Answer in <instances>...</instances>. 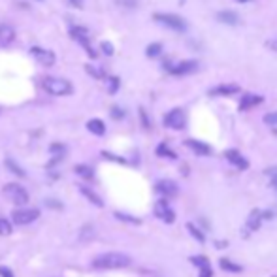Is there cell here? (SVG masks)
<instances>
[{"label": "cell", "mask_w": 277, "mask_h": 277, "mask_svg": "<svg viewBox=\"0 0 277 277\" xmlns=\"http://www.w3.org/2000/svg\"><path fill=\"white\" fill-rule=\"evenodd\" d=\"M132 259L124 253H104L92 260V268L96 270H121L130 266Z\"/></svg>", "instance_id": "obj_1"}, {"label": "cell", "mask_w": 277, "mask_h": 277, "mask_svg": "<svg viewBox=\"0 0 277 277\" xmlns=\"http://www.w3.org/2000/svg\"><path fill=\"white\" fill-rule=\"evenodd\" d=\"M43 89L53 94V96H66V94H72V83L68 80H62V78H45L43 80Z\"/></svg>", "instance_id": "obj_2"}, {"label": "cell", "mask_w": 277, "mask_h": 277, "mask_svg": "<svg viewBox=\"0 0 277 277\" xmlns=\"http://www.w3.org/2000/svg\"><path fill=\"white\" fill-rule=\"evenodd\" d=\"M153 19L160 25H164L166 29L170 31H175V32H185L187 31V21L183 17H179V15H173V13H155Z\"/></svg>", "instance_id": "obj_3"}, {"label": "cell", "mask_w": 277, "mask_h": 277, "mask_svg": "<svg viewBox=\"0 0 277 277\" xmlns=\"http://www.w3.org/2000/svg\"><path fill=\"white\" fill-rule=\"evenodd\" d=\"M2 194L12 204H17V206H25V204L29 202V192L17 183H8L6 187L2 189Z\"/></svg>", "instance_id": "obj_4"}, {"label": "cell", "mask_w": 277, "mask_h": 277, "mask_svg": "<svg viewBox=\"0 0 277 277\" xmlns=\"http://www.w3.org/2000/svg\"><path fill=\"white\" fill-rule=\"evenodd\" d=\"M70 34H72V38H74L75 42H80V45L91 55V59H96V51L92 49L91 42H89V32H87L85 29H81V27H72V29H70Z\"/></svg>", "instance_id": "obj_5"}, {"label": "cell", "mask_w": 277, "mask_h": 277, "mask_svg": "<svg viewBox=\"0 0 277 277\" xmlns=\"http://www.w3.org/2000/svg\"><path fill=\"white\" fill-rule=\"evenodd\" d=\"M164 124H166L168 129H175V130L185 129V124H187V117H185L183 110L175 108V110L168 111L166 117H164Z\"/></svg>", "instance_id": "obj_6"}, {"label": "cell", "mask_w": 277, "mask_h": 277, "mask_svg": "<svg viewBox=\"0 0 277 277\" xmlns=\"http://www.w3.org/2000/svg\"><path fill=\"white\" fill-rule=\"evenodd\" d=\"M40 217L38 210H15L12 213V219L15 224H31L32 221H36Z\"/></svg>", "instance_id": "obj_7"}, {"label": "cell", "mask_w": 277, "mask_h": 277, "mask_svg": "<svg viewBox=\"0 0 277 277\" xmlns=\"http://www.w3.org/2000/svg\"><path fill=\"white\" fill-rule=\"evenodd\" d=\"M155 211H157V215H159L164 222H173V219H175L172 208L168 206L166 200H159L157 206H155Z\"/></svg>", "instance_id": "obj_8"}, {"label": "cell", "mask_w": 277, "mask_h": 277, "mask_svg": "<svg viewBox=\"0 0 277 277\" xmlns=\"http://www.w3.org/2000/svg\"><path fill=\"white\" fill-rule=\"evenodd\" d=\"M31 53L38 59V62H42L43 66H53L55 62V53L47 49H40V47H32Z\"/></svg>", "instance_id": "obj_9"}, {"label": "cell", "mask_w": 277, "mask_h": 277, "mask_svg": "<svg viewBox=\"0 0 277 277\" xmlns=\"http://www.w3.org/2000/svg\"><path fill=\"white\" fill-rule=\"evenodd\" d=\"M196 68H198L196 61H183V62H179V64H175V66L170 68V72H172L173 75H185V74H192Z\"/></svg>", "instance_id": "obj_10"}, {"label": "cell", "mask_w": 277, "mask_h": 277, "mask_svg": "<svg viewBox=\"0 0 277 277\" xmlns=\"http://www.w3.org/2000/svg\"><path fill=\"white\" fill-rule=\"evenodd\" d=\"M157 191L160 194H164V196H173L178 192V185L173 183V181H170V179H162V181L157 183Z\"/></svg>", "instance_id": "obj_11"}, {"label": "cell", "mask_w": 277, "mask_h": 277, "mask_svg": "<svg viewBox=\"0 0 277 277\" xmlns=\"http://www.w3.org/2000/svg\"><path fill=\"white\" fill-rule=\"evenodd\" d=\"M13 38H15V31H13V27L0 25V47H4V45H8V43H12Z\"/></svg>", "instance_id": "obj_12"}, {"label": "cell", "mask_w": 277, "mask_h": 277, "mask_svg": "<svg viewBox=\"0 0 277 277\" xmlns=\"http://www.w3.org/2000/svg\"><path fill=\"white\" fill-rule=\"evenodd\" d=\"M226 159L234 164V166H238L240 170H247V166H249V162H247L243 157H241L238 151H234V149H230V151H226Z\"/></svg>", "instance_id": "obj_13"}, {"label": "cell", "mask_w": 277, "mask_h": 277, "mask_svg": "<svg viewBox=\"0 0 277 277\" xmlns=\"http://www.w3.org/2000/svg\"><path fill=\"white\" fill-rule=\"evenodd\" d=\"M185 145H187L189 149H192V151H194L196 155H202V157H204V155H210L211 153L210 145H206V143L198 142V140H187V142H185Z\"/></svg>", "instance_id": "obj_14"}, {"label": "cell", "mask_w": 277, "mask_h": 277, "mask_svg": "<svg viewBox=\"0 0 277 277\" xmlns=\"http://www.w3.org/2000/svg\"><path fill=\"white\" fill-rule=\"evenodd\" d=\"M260 102H262V96H259V94H245L243 98H241L240 102V110H249V108H255V106H259Z\"/></svg>", "instance_id": "obj_15"}, {"label": "cell", "mask_w": 277, "mask_h": 277, "mask_svg": "<svg viewBox=\"0 0 277 277\" xmlns=\"http://www.w3.org/2000/svg\"><path fill=\"white\" fill-rule=\"evenodd\" d=\"M262 219H264V215H262V213H260L259 210H253V211H251V217H249V221H247V228H249L251 232L259 230V228H260V222H262Z\"/></svg>", "instance_id": "obj_16"}, {"label": "cell", "mask_w": 277, "mask_h": 277, "mask_svg": "<svg viewBox=\"0 0 277 277\" xmlns=\"http://www.w3.org/2000/svg\"><path fill=\"white\" fill-rule=\"evenodd\" d=\"M87 129H89V132H92V134H96V136H104L106 132V127L100 119H91V121L87 123Z\"/></svg>", "instance_id": "obj_17"}, {"label": "cell", "mask_w": 277, "mask_h": 277, "mask_svg": "<svg viewBox=\"0 0 277 277\" xmlns=\"http://www.w3.org/2000/svg\"><path fill=\"white\" fill-rule=\"evenodd\" d=\"M238 91H240V87L238 85H219L211 91V94H222V96H228V94H236Z\"/></svg>", "instance_id": "obj_18"}, {"label": "cell", "mask_w": 277, "mask_h": 277, "mask_svg": "<svg viewBox=\"0 0 277 277\" xmlns=\"http://www.w3.org/2000/svg\"><path fill=\"white\" fill-rule=\"evenodd\" d=\"M217 19H219V21H222V23H226V25H236V23L240 21L234 12H228V10H224V12L219 13V15H217Z\"/></svg>", "instance_id": "obj_19"}, {"label": "cell", "mask_w": 277, "mask_h": 277, "mask_svg": "<svg viewBox=\"0 0 277 277\" xmlns=\"http://www.w3.org/2000/svg\"><path fill=\"white\" fill-rule=\"evenodd\" d=\"M81 192L85 194L87 198H89V202H92L94 206H98V208H102L104 206V202H102V198L96 194V192H92L91 189H87V187H81Z\"/></svg>", "instance_id": "obj_20"}, {"label": "cell", "mask_w": 277, "mask_h": 277, "mask_svg": "<svg viewBox=\"0 0 277 277\" xmlns=\"http://www.w3.org/2000/svg\"><path fill=\"white\" fill-rule=\"evenodd\" d=\"M91 238H94V226H91V224H85V226L81 228V232H80V241H89Z\"/></svg>", "instance_id": "obj_21"}, {"label": "cell", "mask_w": 277, "mask_h": 277, "mask_svg": "<svg viewBox=\"0 0 277 277\" xmlns=\"http://www.w3.org/2000/svg\"><path fill=\"white\" fill-rule=\"evenodd\" d=\"M219 266H221L222 270H226V271H241V266H238V264H234V262H230L228 259H221L219 260Z\"/></svg>", "instance_id": "obj_22"}, {"label": "cell", "mask_w": 277, "mask_h": 277, "mask_svg": "<svg viewBox=\"0 0 277 277\" xmlns=\"http://www.w3.org/2000/svg\"><path fill=\"white\" fill-rule=\"evenodd\" d=\"M6 166L10 168V172H12V173H17L19 178H25V172H23V170H21V168H19L12 159H8V160H6Z\"/></svg>", "instance_id": "obj_23"}, {"label": "cell", "mask_w": 277, "mask_h": 277, "mask_svg": "<svg viewBox=\"0 0 277 277\" xmlns=\"http://www.w3.org/2000/svg\"><path fill=\"white\" fill-rule=\"evenodd\" d=\"M75 173H80L81 178H85V179H91L92 175H94L91 168H89V166H83V164H81V166H75Z\"/></svg>", "instance_id": "obj_24"}, {"label": "cell", "mask_w": 277, "mask_h": 277, "mask_svg": "<svg viewBox=\"0 0 277 277\" xmlns=\"http://www.w3.org/2000/svg\"><path fill=\"white\" fill-rule=\"evenodd\" d=\"M12 234V224L6 219H0V236H8Z\"/></svg>", "instance_id": "obj_25"}, {"label": "cell", "mask_w": 277, "mask_h": 277, "mask_svg": "<svg viewBox=\"0 0 277 277\" xmlns=\"http://www.w3.org/2000/svg\"><path fill=\"white\" fill-rule=\"evenodd\" d=\"M160 51H162V45H160V43H151L147 47V57H151V59H153V57H159Z\"/></svg>", "instance_id": "obj_26"}, {"label": "cell", "mask_w": 277, "mask_h": 277, "mask_svg": "<svg viewBox=\"0 0 277 277\" xmlns=\"http://www.w3.org/2000/svg\"><path fill=\"white\" fill-rule=\"evenodd\" d=\"M157 153H159L160 157H170V159H175V153H173V151H170V149H168L166 145H164V143L157 147Z\"/></svg>", "instance_id": "obj_27"}, {"label": "cell", "mask_w": 277, "mask_h": 277, "mask_svg": "<svg viewBox=\"0 0 277 277\" xmlns=\"http://www.w3.org/2000/svg\"><path fill=\"white\" fill-rule=\"evenodd\" d=\"M187 228H189V232H191V234L194 236V238H196L198 241H204V240H206V236H204L202 232H200V230H198V228L194 226V224H191V222H189V224H187Z\"/></svg>", "instance_id": "obj_28"}, {"label": "cell", "mask_w": 277, "mask_h": 277, "mask_svg": "<svg viewBox=\"0 0 277 277\" xmlns=\"http://www.w3.org/2000/svg\"><path fill=\"white\" fill-rule=\"evenodd\" d=\"M85 68H87V72H89L91 75H94V78H102V75H104V74H102V70H100V68H92L91 64H87Z\"/></svg>", "instance_id": "obj_29"}, {"label": "cell", "mask_w": 277, "mask_h": 277, "mask_svg": "<svg viewBox=\"0 0 277 277\" xmlns=\"http://www.w3.org/2000/svg\"><path fill=\"white\" fill-rule=\"evenodd\" d=\"M110 89H108V91L111 92V94H113V92H117V89H119V80L117 78H110Z\"/></svg>", "instance_id": "obj_30"}, {"label": "cell", "mask_w": 277, "mask_h": 277, "mask_svg": "<svg viewBox=\"0 0 277 277\" xmlns=\"http://www.w3.org/2000/svg\"><path fill=\"white\" fill-rule=\"evenodd\" d=\"M264 123L266 124H277V111H273V113H268L264 117Z\"/></svg>", "instance_id": "obj_31"}, {"label": "cell", "mask_w": 277, "mask_h": 277, "mask_svg": "<svg viewBox=\"0 0 277 277\" xmlns=\"http://www.w3.org/2000/svg\"><path fill=\"white\" fill-rule=\"evenodd\" d=\"M268 175L271 178V187H273V189H277V168H271V170H268Z\"/></svg>", "instance_id": "obj_32"}, {"label": "cell", "mask_w": 277, "mask_h": 277, "mask_svg": "<svg viewBox=\"0 0 277 277\" xmlns=\"http://www.w3.org/2000/svg\"><path fill=\"white\" fill-rule=\"evenodd\" d=\"M0 277H13V271L6 266H0Z\"/></svg>", "instance_id": "obj_33"}, {"label": "cell", "mask_w": 277, "mask_h": 277, "mask_svg": "<svg viewBox=\"0 0 277 277\" xmlns=\"http://www.w3.org/2000/svg\"><path fill=\"white\" fill-rule=\"evenodd\" d=\"M200 277H211V268L210 264H204L202 266V275Z\"/></svg>", "instance_id": "obj_34"}, {"label": "cell", "mask_w": 277, "mask_h": 277, "mask_svg": "<svg viewBox=\"0 0 277 277\" xmlns=\"http://www.w3.org/2000/svg\"><path fill=\"white\" fill-rule=\"evenodd\" d=\"M102 49H104V53H108V55H111V53H113V47H111L110 42H102Z\"/></svg>", "instance_id": "obj_35"}, {"label": "cell", "mask_w": 277, "mask_h": 277, "mask_svg": "<svg viewBox=\"0 0 277 277\" xmlns=\"http://www.w3.org/2000/svg\"><path fill=\"white\" fill-rule=\"evenodd\" d=\"M117 215V219H124V221H130V222H140L138 219H132V217H127V215H123V213H115Z\"/></svg>", "instance_id": "obj_36"}, {"label": "cell", "mask_w": 277, "mask_h": 277, "mask_svg": "<svg viewBox=\"0 0 277 277\" xmlns=\"http://www.w3.org/2000/svg\"><path fill=\"white\" fill-rule=\"evenodd\" d=\"M68 4H72L74 8H83V0H68Z\"/></svg>", "instance_id": "obj_37"}, {"label": "cell", "mask_w": 277, "mask_h": 277, "mask_svg": "<svg viewBox=\"0 0 277 277\" xmlns=\"http://www.w3.org/2000/svg\"><path fill=\"white\" fill-rule=\"evenodd\" d=\"M111 113H113V117H115V119H121L124 115V113L119 110V108H113V111H111Z\"/></svg>", "instance_id": "obj_38"}, {"label": "cell", "mask_w": 277, "mask_h": 277, "mask_svg": "<svg viewBox=\"0 0 277 277\" xmlns=\"http://www.w3.org/2000/svg\"><path fill=\"white\" fill-rule=\"evenodd\" d=\"M238 2H249V0H238Z\"/></svg>", "instance_id": "obj_39"}, {"label": "cell", "mask_w": 277, "mask_h": 277, "mask_svg": "<svg viewBox=\"0 0 277 277\" xmlns=\"http://www.w3.org/2000/svg\"><path fill=\"white\" fill-rule=\"evenodd\" d=\"M275 134H277V130H275Z\"/></svg>", "instance_id": "obj_40"}]
</instances>
